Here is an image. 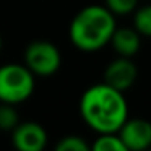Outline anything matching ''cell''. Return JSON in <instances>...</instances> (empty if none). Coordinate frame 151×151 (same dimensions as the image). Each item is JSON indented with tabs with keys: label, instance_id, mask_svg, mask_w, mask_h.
Listing matches in <instances>:
<instances>
[{
	"label": "cell",
	"instance_id": "obj_1",
	"mask_svg": "<svg viewBox=\"0 0 151 151\" xmlns=\"http://www.w3.org/2000/svg\"><path fill=\"white\" fill-rule=\"evenodd\" d=\"M80 115L94 133H117L128 115L125 93L107 83H96L80 98Z\"/></svg>",
	"mask_w": 151,
	"mask_h": 151
},
{
	"label": "cell",
	"instance_id": "obj_2",
	"mask_svg": "<svg viewBox=\"0 0 151 151\" xmlns=\"http://www.w3.org/2000/svg\"><path fill=\"white\" fill-rule=\"evenodd\" d=\"M115 15L106 5H86L72 18L68 37L73 47L86 54H93L109 46L117 28Z\"/></svg>",
	"mask_w": 151,
	"mask_h": 151
},
{
	"label": "cell",
	"instance_id": "obj_3",
	"mask_svg": "<svg viewBox=\"0 0 151 151\" xmlns=\"http://www.w3.org/2000/svg\"><path fill=\"white\" fill-rule=\"evenodd\" d=\"M36 88V76L24 63L0 65V102L23 104L33 96Z\"/></svg>",
	"mask_w": 151,
	"mask_h": 151
},
{
	"label": "cell",
	"instance_id": "obj_4",
	"mask_svg": "<svg viewBox=\"0 0 151 151\" xmlns=\"http://www.w3.org/2000/svg\"><path fill=\"white\" fill-rule=\"evenodd\" d=\"M23 63L36 78L37 76L49 78L55 75L62 67V54L54 42L37 39L26 46L23 54Z\"/></svg>",
	"mask_w": 151,
	"mask_h": 151
},
{
	"label": "cell",
	"instance_id": "obj_5",
	"mask_svg": "<svg viewBox=\"0 0 151 151\" xmlns=\"http://www.w3.org/2000/svg\"><path fill=\"white\" fill-rule=\"evenodd\" d=\"M10 133L12 145L18 151H42L49 143L46 128L34 120H20Z\"/></svg>",
	"mask_w": 151,
	"mask_h": 151
},
{
	"label": "cell",
	"instance_id": "obj_6",
	"mask_svg": "<svg viewBox=\"0 0 151 151\" xmlns=\"http://www.w3.org/2000/svg\"><path fill=\"white\" fill-rule=\"evenodd\" d=\"M104 83L111 85L112 88L119 89V91H128L132 86L135 85L138 78V68L135 62L130 57H120L117 55L114 60L107 63L104 68Z\"/></svg>",
	"mask_w": 151,
	"mask_h": 151
},
{
	"label": "cell",
	"instance_id": "obj_7",
	"mask_svg": "<svg viewBox=\"0 0 151 151\" xmlns=\"http://www.w3.org/2000/svg\"><path fill=\"white\" fill-rule=\"evenodd\" d=\"M125 148L130 151H143L151 148V122L141 117H128L117 132Z\"/></svg>",
	"mask_w": 151,
	"mask_h": 151
},
{
	"label": "cell",
	"instance_id": "obj_8",
	"mask_svg": "<svg viewBox=\"0 0 151 151\" xmlns=\"http://www.w3.org/2000/svg\"><path fill=\"white\" fill-rule=\"evenodd\" d=\"M109 46L117 55L133 59L141 47V36L133 26H117L109 41Z\"/></svg>",
	"mask_w": 151,
	"mask_h": 151
},
{
	"label": "cell",
	"instance_id": "obj_9",
	"mask_svg": "<svg viewBox=\"0 0 151 151\" xmlns=\"http://www.w3.org/2000/svg\"><path fill=\"white\" fill-rule=\"evenodd\" d=\"M133 28L141 37H151V4L138 5L133 12Z\"/></svg>",
	"mask_w": 151,
	"mask_h": 151
},
{
	"label": "cell",
	"instance_id": "obj_10",
	"mask_svg": "<svg viewBox=\"0 0 151 151\" xmlns=\"http://www.w3.org/2000/svg\"><path fill=\"white\" fill-rule=\"evenodd\" d=\"M91 148L94 151H127L119 133H99Z\"/></svg>",
	"mask_w": 151,
	"mask_h": 151
},
{
	"label": "cell",
	"instance_id": "obj_11",
	"mask_svg": "<svg viewBox=\"0 0 151 151\" xmlns=\"http://www.w3.org/2000/svg\"><path fill=\"white\" fill-rule=\"evenodd\" d=\"M20 122L17 106L0 102V132H12Z\"/></svg>",
	"mask_w": 151,
	"mask_h": 151
},
{
	"label": "cell",
	"instance_id": "obj_12",
	"mask_svg": "<svg viewBox=\"0 0 151 151\" xmlns=\"http://www.w3.org/2000/svg\"><path fill=\"white\" fill-rule=\"evenodd\" d=\"M57 151H88L91 150V145L80 135H67L62 137L55 145Z\"/></svg>",
	"mask_w": 151,
	"mask_h": 151
},
{
	"label": "cell",
	"instance_id": "obj_13",
	"mask_svg": "<svg viewBox=\"0 0 151 151\" xmlns=\"http://www.w3.org/2000/svg\"><path fill=\"white\" fill-rule=\"evenodd\" d=\"M140 0H104V5L115 17H127L135 12Z\"/></svg>",
	"mask_w": 151,
	"mask_h": 151
},
{
	"label": "cell",
	"instance_id": "obj_14",
	"mask_svg": "<svg viewBox=\"0 0 151 151\" xmlns=\"http://www.w3.org/2000/svg\"><path fill=\"white\" fill-rule=\"evenodd\" d=\"M2 49H4V39H2V34H0V52H2Z\"/></svg>",
	"mask_w": 151,
	"mask_h": 151
}]
</instances>
